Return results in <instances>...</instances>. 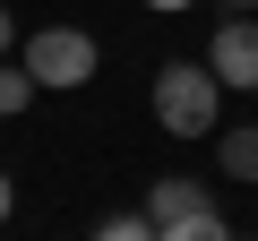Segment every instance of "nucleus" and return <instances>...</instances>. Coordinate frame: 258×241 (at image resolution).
Here are the masks:
<instances>
[{"mask_svg":"<svg viewBox=\"0 0 258 241\" xmlns=\"http://www.w3.org/2000/svg\"><path fill=\"white\" fill-rule=\"evenodd\" d=\"M215 112H224V78L207 61H164L155 69V130L164 138H215Z\"/></svg>","mask_w":258,"mask_h":241,"instance_id":"1","label":"nucleus"},{"mask_svg":"<svg viewBox=\"0 0 258 241\" xmlns=\"http://www.w3.org/2000/svg\"><path fill=\"white\" fill-rule=\"evenodd\" d=\"M18 61L35 69L43 95H78V86H95V69H103V52H95L86 26H35V35L18 43Z\"/></svg>","mask_w":258,"mask_h":241,"instance_id":"2","label":"nucleus"},{"mask_svg":"<svg viewBox=\"0 0 258 241\" xmlns=\"http://www.w3.org/2000/svg\"><path fill=\"white\" fill-rule=\"evenodd\" d=\"M207 69H215L224 86L258 95V9H232V18L215 26V43H207Z\"/></svg>","mask_w":258,"mask_h":241,"instance_id":"3","label":"nucleus"},{"mask_svg":"<svg viewBox=\"0 0 258 241\" xmlns=\"http://www.w3.org/2000/svg\"><path fill=\"white\" fill-rule=\"evenodd\" d=\"M198 207H215V198H207L198 181H181V172H164V181L147 190V215H155V224H172V215H198Z\"/></svg>","mask_w":258,"mask_h":241,"instance_id":"4","label":"nucleus"},{"mask_svg":"<svg viewBox=\"0 0 258 241\" xmlns=\"http://www.w3.org/2000/svg\"><path fill=\"white\" fill-rule=\"evenodd\" d=\"M215 164L232 181H258V120H241V130H215Z\"/></svg>","mask_w":258,"mask_h":241,"instance_id":"5","label":"nucleus"},{"mask_svg":"<svg viewBox=\"0 0 258 241\" xmlns=\"http://www.w3.org/2000/svg\"><path fill=\"white\" fill-rule=\"evenodd\" d=\"M35 95H43V86H35V69H26V61H0V120L35 112Z\"/></svg>","mask_w":258,"mask_h":241,"instance_id":"6","label":"nucleus"},{"mask_svg":"<svg viewBox=\"0 0 258 241\" xmlns=\"http://www.w3.org/2000/svg\"><path fill=\"white\" fill-rule=\"evenodd\" d=\"M155 241H232V224H224L215 207H198V215H172V224H155Z\"/></svg>","mask_w":258,"mask_h":241,"instance_id":"7","label":"nucleus"},{"mask_svg":"<svg viewBox=\"0 0 258 241\" xmlns=\"http://www.w3.org/2000/svg\"><path fill=\"white\" fill-rule=\"evenodd\" d=\"M86 241H155V215H103Z\"/></svg>","mask_w":258,"mask_h":241,"instance_id":"8","label":"nucleus"},{"mask_svg":"<svg viewBox=\"0 0 258 241\" xmlns=\"http://www.w3.org/2000/svg\"><path fill=\"white\" fill-rule=\"evenodd\" d=\"M9 43H18V18H9V9H0V61H9Z\"/></svg>","mask_w":258,"mask_h":241,"instance_id":"9","label":"nucleus"},{"mask_svg":"<svg viewBox=\"0 0 258 241\" xmlns=\"http://www.w3.org/2000/svg\"><path fill=\"white\" fill-rule=\"evenodd\" d=\"M9 207H18V181H9V172H0V215H9Z\"/></svg>","mask_w":258,"mask_h":241,"instance_id":"10","label":"nucleus"},{"mask_svg":"<svg viewBox=\"0 0 258 241\" xmlns=\"http://www.w3.org/2000/svg\"><path fill=\"white\" fill-rule=\"evenodd\" d=\"M147 9H189V0H147Z\"/></svg>","mask_w":258,"mask_h":241,"instance_id":"11","label":"nucleus"},{"mask_svg":"<svg viewBox=\"0 0 258 241\" xmlns=\"http://www.w3.org/2000/svg\"><path fill=\"white\" fill-rule=\"evenodd\" d=\"M224 9H258V0H224Z\"/></svg>","mask_w":258,"mask_h":241,"instance_id":"12","label":"nucleus"},{"mask_svg":"<svg viewBox=\"0 0 258 241\" xmlns=\"http://www.w3.org/2000/svg\"><path fill=\"white\" fill-rule=\"evenodd\" d=\"M232 241H241V232H232Z\"/></svg>","mask_w":258,"mask_h":241,"instance_id":"13","label":"nucleus"}]
</instances>
